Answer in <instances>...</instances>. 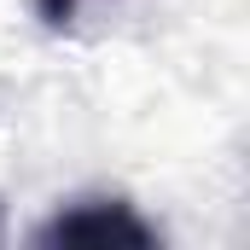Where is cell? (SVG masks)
<instances>
[{"mask_svg": "<svg viewBox=\"0 0 250 250\" xmlns=\"http://www.w3.org/2000/svg\"><path fill=\"white\" fill-rule=\"evenodd\" d=\"M35 245H157V227L128 198H76L35 227Z\"/></svg>", "mask_w": 250, "mask_h": 250, "instance_id": "obj_1", "label": "cell"}]
</instances>
